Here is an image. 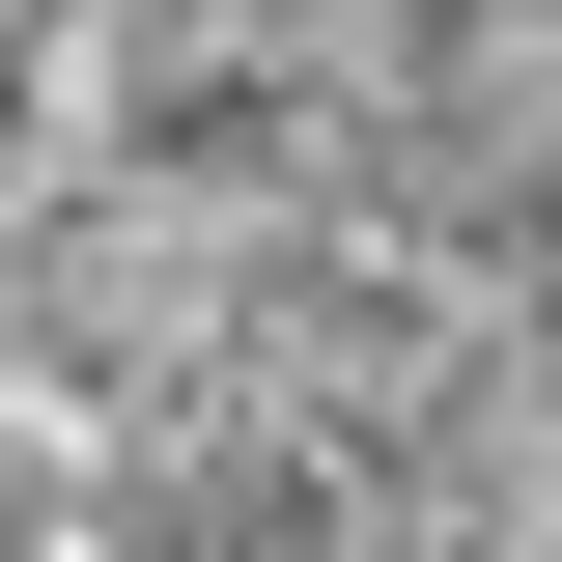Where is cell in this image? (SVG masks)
Segmentation results:
<instances>
[{
  "label": "cell",
  "instance_id": "1",
  "mask_svg": "<svg viewBox=\"0 0 562 562\" xmlns=\"http://www.w3.org/2000/svg\"><path fill=\"white\" fill-rule=\"evenodd\" d=\"M0 29H29V0H0Z\"/></svg>",
  "mask_w": 562,
  "mask_h": 562
}]
</instances>
